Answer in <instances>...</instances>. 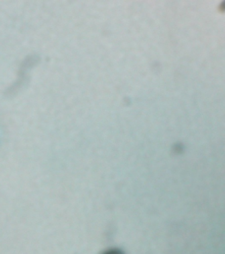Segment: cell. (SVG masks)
Returning <instances> with one entry per match:
<instances>
[{"label": "cell", "instance_id": "obj_1", "mask_svg": "<svg viewBox=\"0 0 225 254\" xmlns=\"http://www.w3.org/2000/svg\"><path fill=\"white\" fill-rule=\"evenodd\" d=\"M103 254H124L121 251L118 250H110Z\"/></svg>", "mask_w": 225, "mask_h": 254}]
</instances>
